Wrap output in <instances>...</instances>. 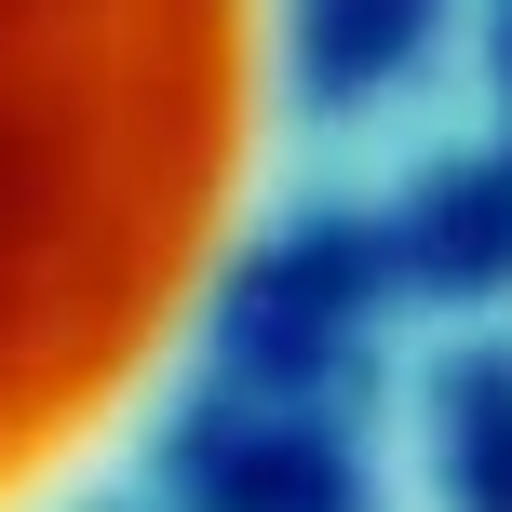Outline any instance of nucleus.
Segmentation results:
<instances>
[{
  "label": "nucleus",
  "instance_id": "nucleus-1",
  "mask_svg": "<svg viewBox=\"0 0 512 512\" xmlns=\"http://www.w3.org/2000/svg\"><path fill=\"white\" fill-rule=\"evenodd\" d=\"M270 162V0H0V512H68L203 337Z\"/></svg>",
  "mask_w": 512,
  "mask_h": 512
}]
</instances>
